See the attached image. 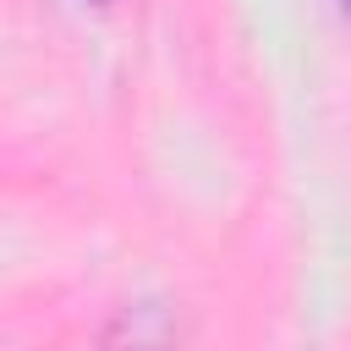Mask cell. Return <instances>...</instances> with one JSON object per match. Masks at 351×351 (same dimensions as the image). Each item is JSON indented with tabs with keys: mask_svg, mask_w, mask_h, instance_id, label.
Wrapping results in <instances>:
<instances>
[{
	"mask_svg": "<svg viewBox=\"0 0 351 351\" xmlns=\"http://www.w3.org/2000/svg\"><path fill=\"white\" fill-rule=\"evenodd\" d=\"M346 11H351V0H346Z\"/></svg>",
	"mask_w": 351,
	"mask_h": 351,
	"instance_id": "2",
	"label": "cell"
},
{
	"mask_svg": "<svg viewBox=\"0 0 351 351\" xmlns=\"http://www.w3.org/2000/svg\"><path fill=\"white\" fill-rule=\"evenodd\" d=\"M104 351H181V318L170 302H126L110 329H104Z\"/></svg>",
	"mask_w": 351,
	"mask_h": 351,
	"instance_id": "1",
	"label": "cell"
}]
</instances>
